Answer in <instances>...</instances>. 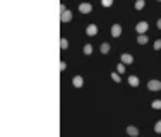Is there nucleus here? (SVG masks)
Segmentation results:
<instances>
[{
	"instance_id": "obj_1",
	"label": "nucleus",
	"mask_w": 161,
	"mask_h": 137,
	"mask_svg": "<svg viewBox=\"0 0 161 137\" xmlns=\"http://www.w3.org/2000/svg\"><path fill=\"white\" fill-rule=\"evenodd\" d=\"M147 27H149V24H147L146 21H140V22H137V24H135V31H137L139 34H146Z\"/></svg>"
},
{
	"instance_id": "obj_2",
	"label": "nucleus",
	"mask_w": 161,
	"mask_h": 137,
	"mask_svg": "<svg viewBox=\"0 0 161 137\" xmlns=\"http://www.w3.org/2000/svg\"><path fill=\"white\" fill-rule=\"evenodd\" d=\"M147 89H149V91H159L161 89V81H156V79L149 81L147 82Z\"/></svg>"
},
{
	"instance_id": "obj_3",
	"label": "nucleus",
	"mask_w": 161,
	"mask_h": 137,
	"mask_svg": "<svg viewBox=\"0 0 161 137\" xmlns=\"http://www.w3.org/2000/svg\"><path fill=\"white\" fill-rule=\"evenodd\" d=\"M86 34H88V36H96V34H98V26H96V24H89V26L86 27Z\"/></svg>"
},
{
	"instance_id": "obj_4",
	"label": "nucleus",
	"mask_w": 161,
	"mask_h": 137,
	"mask_svg": "<svg viewBox=\"0 0 161 137\" xmlns=\"http://www.w3.org/2000/svg\"><path fill=\"white\" fill-rule=\"evenodd\" d=\"M91 10H92V5H91V3H88V2H84V3L79 5V12H82V14H89Z\"/></svg>"
},
{
	"instance_id": "obj_5",
	"label": "nucleus",
	"mask_w": 161,
	"mask_h": 137,
	"mask_svg": "<svg viewBox=\"0 0 161 137\" xmlns=\"http://www.w3.org/2000/svg\"><path fill=\"white\" fill-rule=\"evenodd\" d=\"M120 60H122V64H125V65H130V64L134 62V57H132L130 53H122Z\"/></svg>"
},
{
	"instance_id": "obj_6",
	"label": "nucleus",
	"mask_w": 161,
	"mask_h": 137,
	"mask_svg": "<svg viewBox=\"0 0 161 137\" xmlns=\"http://www.w3.org/2000/svg\"><path fill=\"white\" fill-rule=\"evenodd\" d=\"M120 34H122V26H120V24H113V26H111V36L118 38Z\"/></svg>"
},
{
	"instance_id": "obj_7",
	"label": "nucleus",
	"mask_w": 161,
	"mask_h": 137,
	"mask_svg": "<svg viewBox=\"0 0 161 137\" xmlns=\"http://www.w3.org/2000/svg\"><path fill=\"white\" fill-rule=\"evenodd\" d=\"M127 135L137 137V135H139V129H137V127H134V125H129V127H127Z\"/></svg>"
},
{
	"instance_id": "obj_8",
	"label": "nucleus",
	"mask_w": 161,
	"mask_h": 137,
	"mask_svg": "<svg viewBox=\"0 0 161 137\" xmlns=\"http://www.w3.org/2000/svg\"><path fill=\"white\" fill-rule=\"evenodd\" d=\"M70 19H72V12H70V10H65V12H62V16H60V21H62V22H69Z\"/></svg>"
},
{
	"instance_id": "obj_9",
	"label": "nucleus",
	"mask_w": 161,
	"mask_h": 137,
	"mask_svg": "<svg viewBox=\"0 0 161 137\" xmlns=\"http://www.w3.org/2000/svg\"><path fill=\"white\" fill-rule=\"evenodd\" d=\"M72 84H74V87H82L84 81H82V77H81V75H75V77L72 79Z\"/></svg>"
},
{
	"instance_id": "obj_10",
	"label": "nucleus",
	"mask_w": 161,
	"mask_h": 137,
	"mask_svg": "<svg viewBox=\"0 0 161 137\" xmlns=\"http://www.w3.org/2000/svg\"><path fill=\"white\" fill-rule=\"evenodd\" d=\"M127 82H129L132 87H137V86H139V79H137L135 75H129V77H127Z\"/></svg>"
},
{
	"instance_id": "obj_11",
	"label": "nucleus",
	"mask_w": 161,
	"mask_h": 137,
	"mask_svg": "<svg viewBox=\"0 0 161 137\" xmlns=\"http://www.w3.org/2000/svg\"><path fill=\"white\" fill-rule=\"evenodd\" d=\"M99 51H101L103 55H106L110 51V43H101V46H99Z\"/></svg>"
},
{
	"instance_id": "obj_12",
	"label": "nucleus",
	"mask_w": 161,
	"mask_h": 137,
	"mask_svg": "<svg viewBox=\"0 0 161 137\" xmlns=\"http://www.w3.org/2000/svg\"><path fill=\"white\" fill-rule=\"evenodd\" d=\"M147 41H149V40H147L146 34H139V36H137V43H139V45H146Z\"/></svg>"
},
{
	"instance_id": "obj_13",
	"label": "nucleus",
	"mask_w": 161,
	"mask_h": 137,
	"mask_svg": "<svg viewBox=\"0 0 161 137\" xmlns=\"http://www.w3.org/2000/svg\"><path fill=\"white\" fill-rule=\"evenodd\" d=\"M144 5H146V2L144 0H135V3H134V7H135V10H142Z\"/></svg>"
},
{
	"instance_id": "obj_14",
	"label": "nucleus",
	"mask_w": 161,
	"mask_h": 137,
	"mask_svg": "<svg viewBox=\"0 0 161 137\" xmlns=\"http://www.w3.org/2000/svg\"><path fill=\"white\" fill-rule=\"evenodd\" d=\"M60 48H62V50H67V48H69V40H67V38H62V40H60Z\"/></svg>"
},
{
	"instance_id": "obj_15",
	"label": "nucleus",
	"mask_w": 161,
	"mask_h": 137,
	"mask_svg": "<svg viewBox=\"0 0 161 137\" xmlns=\"http://www.w3.org/2000/svg\"><path fill=\"white\" fill-rule=\"evenodd\" d=\"M82 51H84V55H91L92 53V45H84V50H82Z\"/></svg>"
},
{
	"instance_id": "obj_16",
	"label": "nucleus",
	"mask_w": 161,
	"mask_h": 137,
	"mask_svg": "<svg viewBox=\"0 0 161 137\" xmlns=\"http://www.w3.org/2000/svg\"><path fill=\"white\" fill-rule=\"evenodd\" d=\"M151 106L156 108V110H161V99H154V101L151 103Z\"/></svg>"
},
{
	"instance_id": "obj_17",
	"label": "nucleus",
	"mask_w": 161,
	"mask_h": 137,
	"mask_svg": "<svg viewBox=\"0 0 161 137\" xmlns=\"http://www.w3.org/2000/svg\"><path fill=\"white\" fill-rule=\"evenodd\" d=\"M116 72H118V74H123V72H125V64L120 62V64L116 65Z\"/></svg>"
},
{
	"instance_id": "obj_18",
	"label": "nucleus",
	"mask_w": 161,
	"mask_h": 137,
	"mask_svg": "<svg viewBox=\"0 0 161 137\" xmlns=\"http://www.w3.org/2000/svg\"><path fill=\"white\" fill-rule=\"evenodd\" d=\"M154 132H156V134H161V120H158V122L154 123Z\"/></svg>"
},
{
	"instance_id": "obj_19",
	"label": "nucleus",
	"mask_w": 161,
	"mask_h": 137,
	"mask_svg": "<svg viewBox=\"0 0 161 137\" xmlns=\"http://www.w3.org/2000/svg\"><path fill=\"white\" fill-rule=\"evenodd\" d=\"M111 79H113L115 82H120V81H122V79H120V74H118V72H111Z\"/></svg>"
},
{
	"instance_id": "obj_20",
	"label": "nucleus",
	"mask_w": 161,
	"mask_h": 137,
	"mask_svg": "<svg viewBox=\"0 0 161 137\" xmlns=\"http://www.w3.org/2000/svg\"><path fill=\"white\" fill-rule=\"evenodd\" d=\"M101 5L103 7H111L113 5V0H101Z\"/></svg>"
},
{
	"instance_id": "obj_21",
	"label": "nucleus",
	"mask_w": 161,
	"mask_h": 137,
	"mask_svg": "<svg viewBox=\"0 0 161 137\" xmlns=\"http://www.w3.org/2000/svg\"><path fill=\"white\" fill-rule=\"evenodd\" d=\"M154 50H161V40L154 41Z\"/></svg>"
},
{
	"instance_id": "obj_22",
	"label": "nucleus",
	"mask_w": 161,
	"mask_h": 137,
	"mask_svg": "<svg viewBox=\"0 0 161 137\" xmlns=\"http://www.w3.org/2000/svg\"><path fill=\"white\" fill-rule=\"evenodd\" d=\"M65 68H67V64H65V62H60V70L64 72Z\"/></svg>"
},
{
	"instance_id": "obj_23",
	"label": "nucleus",
	"mask_w": 161,
	"mask_h": 137,
	"mask_svg": "<svg viewBox=\"0 0 161 137\" xmlns=\"http://www.w3.org/2000/svg\"><path fill=\"white\" fill-rule=\"evenodd\" d=\"M65 10H67V7H65V3H60V14H62V12H65Z\"/></svg>"
},
{
	"instance_id": "obj_24",
	"label": "nucleus",
	"mask_w": 161,
	"mask_h": 137,
	"mask_svg": "<svg viewBox=\"0 0 161 137\" xmlns=\"http://www.w3.org/2000/svg\"><path fill=\"white\" fill-rule=\"evenodd\" d=\"M156 26H158V27H159V29H161V17H159V19H158V22H156Z\"/></svg>"
},
{
	"instance_id": "obj_25",
	"label": "nucleus",
	"mask_w": 161,
	"mask_h": 137,
	"mask_svg": "<svg viewBox=\"0 0 161 137\" xmlns=\"http://www.w3.org/2000/svg\"><path fill=\"white\" fill-rule=\"evenodd\" d=\"M158 2H161V0H158Z\"/></svg>"
}]
</instances>
